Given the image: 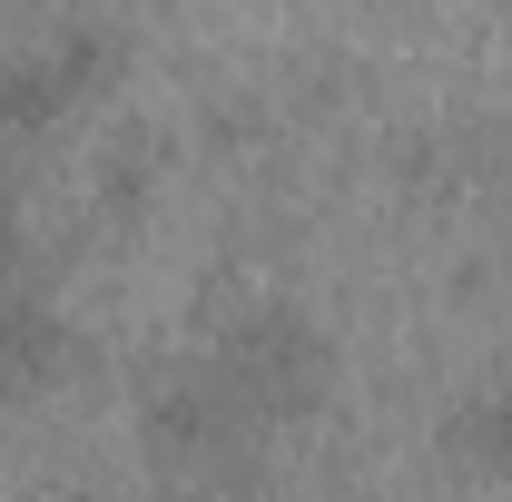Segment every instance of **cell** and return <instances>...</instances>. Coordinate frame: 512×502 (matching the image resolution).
<instances>
[{"instance_id":"obj_3","label":"cell","mask_w":512,"mask_h":502,"mask_svg":"<svg viewBox=\"0 0 512 502\" xmlns=\"http://www.w3.org/2000/svg\"><path fill=\"white\" fill-rule=\"evenodd\" d=\"M444 463H453V473H473V483L512 473V375L473 384V394L444 414Z\"/></svg>"},{"instance_id":"obj_2","label":"cell","mask_w":512,"mask_h":502,"mask_svg":"<svg viewBox=\"0 0 512 502\" xmlns=\"http://www.w3.org/2000/svg\"><path fill=\"white\" fill-rule=\"evenodd\" d=\"M109 79H119V40H109L99 20H79L50 50H30V60L0 69V128H50V119H69V109H89Z\"/></svg>"},{"instance_id":"obj_1","label":"cell","mask_w":512,"mask_h":502,"mask_svg":"<svg viewBox=\"0 0 512 502\" xmlns=\"http://www.w3.org/2000/svg\"><path fill=\"white\" fill-rule=\"evenodd\" d=\"M217 384L237 394V414H247L256 434H286V424H306L325 404V384H335V355H325V335L306 325L296 306H247L227 335H217Z\"/></svg>"}]
</instances>
